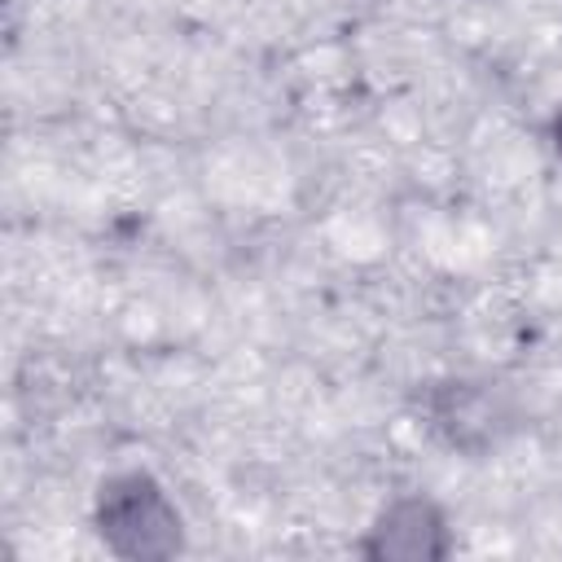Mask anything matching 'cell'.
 I'll return each mask as SVG.
<instances>
[{
    "label": "cell",
    "mask_w": 562,
    "mask_h": 562,
    "mask_svg": "<svg viewBox=\"0 0 562 562\" xmlns=\"http://www.w3.org/2000/svg\"><path fill=\"white\" fill-rule=\"evenodd\" d=\"M92 518H97V536L105 540V549L127 562H158V558L180 553L184 544V518L176 501L145 470L105 479L97 492Z\"/></svg>",
    "instance_id": "1"
},
{
    "label": "cell",
    "mask_w": 562,
    "mask_h": 562,
    "mask_svg": "<svg viewBox=\"0 0 562 562\" xmlns=\"http://www.w3.org/2000/svg\"><path fill=\"white\" fill-rule=\"evenodd\" d=\"M496 422H501V404L492 391L470 382H452L439 391L435 426H443L452 443H483L496 435Z\"/></svg>",
    "instance_id": "3"
},
{
    "label": "cell",
    "mask_w": 562,
    "mask_h": 562,
    "mask_svg": "<svg viewBox=\"0 0 562 562\" xmlns=\"http://www.w3.org/2000/svg\"><path fill=\"white\" fill-rule=\"evenodd\" d=\"M448 549H452L448 518L430 496L391 501L364 536V553L378 562H435L448 558Z\"/></svg>",
    "instance_id": "2"
},
{
    "label": "cell",
    "mask_w": 562,
    "mask_h": 562,
    "mask_svg": "<svg viewBox=\"0 0 562 562\" xmlns=\"http://www.w3.org/2000/svg\"><path fill=\"white\" fill-rule=\"evenodd\" d=\"M549 140H553V149H558V158H562V105H558L553 119H549Z\"/></svg>",
    "instance_id": "4"
}]
</instances>
